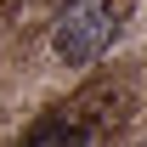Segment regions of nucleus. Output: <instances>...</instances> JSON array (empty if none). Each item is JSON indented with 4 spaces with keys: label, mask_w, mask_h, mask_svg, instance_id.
Returning a JSON list of instances; mask_svg holds the SVG:
<instances>
[{
    "label": "nucleus",
    "mask_w": 147,
    "mask_h": 147,
    "mask_svg": "<svg viewBox=\"0 0 147 147\" xmlns=\"http://www.w3.org/2000/svg\"><path fill=\"white\" fill-rule=\"evenodd\" d=\"M113 40H119V6L113 0H68L57 11L51 51L62 68H91Z\"/></svg>",
    "instance_id": "f257e3e1"
},
{
    "label": "nucleus",
    "mask_w": 147,
    "mask_h": 147,
    "mask_svg": "<svg viewBox=\"0 0 147 147\" xmlns=\"http://www.w3.org/2000/svg\"><path fill=\"white\" fill-rule=\"evenodd\" d=\"M23 147H91V142H85V130H74V125H45V130H34Z\"/></svg>",
    "instance_id": "f03ea898"
}]
</instances>
